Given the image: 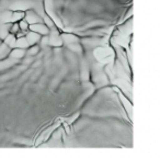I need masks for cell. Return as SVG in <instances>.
<instances>
[{"instance_id": "1", "label": "cell", "mask_w": 160, "mask_h": 158, "mask_svg": "<svg viewBox=\"0 0 160 158\" xmlns=\"http://www.w3.org/2000/svg\"><path fill=\"white\" fill-rule=\"evenodd\" d=\"M29 30L34 31L36 33L41 34V35H48L49 34V28L47 27L45 23L43 22H38V23H34V24H30Z\"/></svg>"}, {"instance_id": "2", "label": "cell", "mask_w": 160, "mask_h": 158, "mask_svg": "<svg viewBox=\"0 0 160 158\" xmlns=\"http://www.w3.org/2000/svg\"><path fill=\"white\" fill-rule=\"evenodd\" d=\"M25 20L29 22V24H34V23H38V22H43V18L34 10H28L27 13L24 17Z\"/></svg>"}, {"instance_id": "3", "label": "cell", "mask_w": 160, "mask_h": 158, "mask_svg": "<svg viewBox=\"0 0 160 158\" xmlns=\"http://www.w3.org/2000/svg\"><path fill=\"white\" fill-rule=\"evenodd\" d=\"M25 38H27L30 46H32V45H35V44H38V43H40V40H41V38H42V35L36 33V32L29 30V31L27 32V34H25Z\"/></svg>"}, {"instance_id": "4", "label": "cell", "mask_w": 160, "mask_h": 158, "mask_svg": "<svg viewBox=\"0 0 160 158\" xmlns=\"http://www.w3.org/2000/svg\"><path fill=\"white\" fill-rule=\"evenodd\" d=\"M25 54H27V51L24 48H20V47H14L12 48V51L10 52V56H11L13 59H20V58L24 57Z\"/></svg>"}, {"instance_id": "5", "label": "cell", "mask_w": 160, "mask_h": 158, "mask_svg": "<svg viewBox=\"0 0 160 158\" xmlns=\"http://www.w3.org/2000/svg\"><path fill=\"white\" fill-rule=\"evenodd\" d=\"M16 47H20V48H24L28 49L30 47V44L28 42L27 38L24 36H21V38H17V43H16Z\"/></svg>"}, {"instance_id": "6", "label": "cell", "mask_w": 160, "mask_h": 158, "mask_svg": "<svg viewBox=\"0 0 160 158\" xmlns=\"http://www.w3.org/2000/svg\"><path fill=\"white\" fill-rule=\"evenodd\" d=\"M40 49H41V47L38 46V44L32 45V46H30V47H29V49L27 51V55H28V56H31V57H33V56L38 55V52H40Z\"/></svg>"}, {"instance_id": "7", "label": "cell", "mask_w": 160, "mask_h": 158, "mask_svg": "<svg viewBox=\"0 0 160 158\" xmlns=\"http://www.w3.org/2000/svg\"><path fill=\"white\" fill-rule=\"evenodd\" d=\"M10 49L11 48H10L6 43H3V44L0 45V58H3V57H6V56L9 55Z\"/></svg>"}, {"instance_id": "8", "label": "cell", "mask_w": 160, "mask_h": 158, "mask_svg": "<svg viewBox=\"0 0 160 158\" xmlns=\"http://www.w3.org/2000/svg\"><path fill=\"white\" fill-rule=\"evenodd\" d=\"M19 27H20V30L22 32H28L29 31V28H30V24H29V22H28L25 19H22V20H20L19 21Z\"/></svg>"}]
</instances>
